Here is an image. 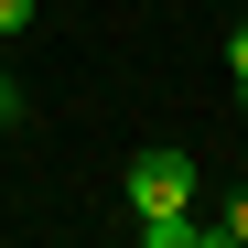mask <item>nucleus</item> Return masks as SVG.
<instances>
[{"mask_svg":"<svg viewBox=\"0 0 248 248\" xmlns=\"http://www.w3.org/2000/svg\"><path fill=\"white\" fill-rule=\"evenodd\" d=\"M237 11H248V0H237Z\"/></svg>","mask_w":248,"mask_h":248,"instance_id":"nucleus-7","label":"nucleus"},{"mask_svg":"<svg viewBox=\"0 0 248 248\" xmlns=\"http://www.w3.org/2000/svg\"><path fill=\"white\" fill-rule=\"evenodd\" d=\"M140 248H227V227H194L184 205V216H140Z\"/></svg>","mask_w":248,"mask_h":248,"instance_id":"nucleus-2","label":"nucleus"},{"mask_svg":"<svg viewBox=\"0 0 248 248\" xmlns=\"http://www.w3.org/2000/svg\"><path fill=\"white\" fill-rule=\"evenodd\" d=\"M11 32H32V0H0V44H11Z\"/></svg>","mask_w":248,"mask_h":248,"instance_id":"nucleus-4","label":"nucleus"},{"mask_svg":"<svg viewBox=\"0 0 248 248\" xmlns=\"http://www.w3.org/2000/svg\"><path fill=\"white\" fill-rule=\"evenodd\" d=\"M227 248H248V194H227Z\"/></svg>","mask_w":248,"mask_h":248,"instance_id":"nucleus-5","label":"nucleus"},{"mask_svg":"<svg viewBox=\"0 0 248 248\" xmlns=\"http://www.w3.org/2000/svg\"><path fill=\"white\" fill-rule=\"evenodd\" d=\"M130 205H140V216H184V205H194V151L151 140V151L130 162Z\"/></svg>","mask_w":248,"mask_h":248,"instance_id":"nucleus-1","label":"nucleus"},{"mask_svg":"<svg viewBox=\"0 0 248 248\" xmlns=\"http://www.w3.org/2000/svg\"><path fill=\"white\" fill-rule=\"evenodd\" d=\"M227 76H237V108H248V22H237V44H227Z\"/></svg>","mask_w":248,"mask_h":248,"instance_id":"nucleus-3","label":"nucleus"},{"mask_svg":"<svg viewBox=\"0 0 248 248\" xmlns=\"http://www.w3.org/2000/svg\"><path fill=\"white\" fill-rule=\"evenodd\" d=\"M0 130H22V87H11V76H0Z\"/></svg>","mask_w":248,"mask_h":248,"instance_id":"nucleus-6","label":"nucleus"}]
</instances>
